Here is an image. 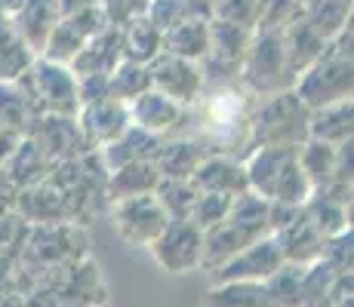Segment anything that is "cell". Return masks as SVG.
<instances>
[{"mask_svg":"<svg viewBox=\"0 0 354 307\" xmlns=\"http://www.w3.org/2000/svg\"><path fill=\"white\" fill-rule=\"evenodd\" d=\"M197 145L203 151H228L253 139V108L250 95L237 86H213L192 101Z\"/></svg>","mask_w":354,"mask_h":307,"instance_id":"6da1fadb","label":"cell"},{"mask_svg":"<svg viewBox=\"0 0 354 307\" xmlns=\"http://www.w3.org/2000/svg\"><path fill=\"white\" fill-rule=\"evenodd\" d=\"M308 117L311 111L302 99L296 92H283L253 111V141L259 148H299V141L308 139Z\"/></svg>","mask_w":354,"mask_h":307,"instance_id":"7a4b0ae2","label":"cell"},{"mask_svg":"<svg viewBox=\"0 0 354 307\" xmlns=\"http://www.w3.org/2000/svg\"><path fill=\"white\" fill-rule=\"evenodd\" d=\"M296 95L308 111L351 99V52H326L296 80Z\"/></svg>","mask_w":354,"mask_h":307,"instance_id":"3957f363","label":"cell"},{"mask_svg":"<svg viewBox=\"0 0 354 307\" xmlns=\"http://www.w3.org/2000/svg\"><path fill=\"white\" fill-rule=\"evenodd\" d=\"M148 249L167 274H192L203 264V230L194 221H169Z\"/></svg>","mask_w":354,"mask_h":307,"instance_id":"277c9868","label":"cell"},{"mask_svg":"<svg viewBox=\"0 0 354 307\" xmlns=\"http://www.w3.org/2000/svg\"><path fill=\"white\" fill-rule=\"evenodd\" d=\"M283 264V252L274 234L259 237L256 243H250L247 249H241L237 255H231L225 264L209 270L213 283H234V279H250V283H265L277 268Z\"/></svg>","mask_w":354,"mask_h":307,"instance_id":"5b68a950","label":"cell"},{"mask_svg":"<svg viewBox=\"0 0 354 307\" xmlns=\"http://www.w3.org/2000/svg\"><path fill=\"white\" fill-rule=\"evenodd\" d=\"M114 224L118 234L133 246H151V240L169 224V215L163 212L154 194H139V197H124L114 200Z\"/></svg>","mask_w":354,"mask_h":307,"instance_id":"8992f818","label":"cell"},{"mask_svg":"<svg viewBox=\"0 0 354 307\" xmlns=\"http://www.w3.org/2000/svg\"><path fill=\"white\" fill-rule=\"evenodd\" d=\"M148 77H151V90L163 92L167 99H173L176 105H192V101L201 95L203 90V74L194 61L169 56V52H160V56L151 59L148 65Z\"/></svg>","mask_w":354,"mask_h":307,"instance_id":"52a82bcc","label":"cell"},{"mask_svg":"<svg viewBox=\"0 0 354 307\" xmlns=\"http://www.w3.org/2000/svg\"><path fill=\"white\" fill-rule=\"evenodd\" d=\"M80 135H84L90 145H111L129 129V108L127 101H118L111 95L96 101H86L84 111H80Z\"/></svg>","mask_w":354,"mask_h":307,"instance_id":"ba28073f","label":"cell"},{"mask_svg":"<svg viewBox=\"0 0 354 307\" xmlns=\"http://www.w3.org/2000/svg\"><path fill=\"white\" fill-rule=\"evenodd\" d=\"M34 83H37V92L44 99V105L50 108L53 114H62V117H77V77L68 71L65 65H56V61L44 59L37 68H34Z\"/></svg>","mask_w":354,"mask_h":307,"instance_id":"9c48e42d","label":"cell"},{"mask_svg":"<svg viewBox=\"0 0 354 307\" xmlns=\"http://www.w3.org/2000/svg\"><path fill=\"white\" fill-rule=\"evenodd\" d=\"M287 43L277 34H262L256 43L247 46V83L259 92H268L277 86L281 74H287Z\"/></svg>","mask_w":354,"mask_h":307,"instance_id":"30bf717a","label":"cell"},{"mask_svg":"<svg viewBox=\"0 0 354 307\" xmlns=\"http://www.w3.org/2000/svg\"><path fill=\"white\" fill-rule=\"evenodd\" d=\"M129 123L151 135H163L169 129H176L185 117V108L176 105L173 99H167L163 92L158 90H145L139 99L129 101Z\"/></svg>","mask_w":354,"mask_h":307,"instance_id":"8fae6325","label":"cell"},{"mask_svg":"<svg viewBox=\"0 0 354 307\" xmlns=\"http://www.w3.org/2000/svg\"><path fill=\"white\" fill-rule=\"evenodd\" d=\"M277 243H281V252H283V261L290 264H311L324 255V243L326 237L321 230L311 224V218L299 209V215L292 218L287 228L277 230Z\"/></svg>","mask_w":354,"mask_h":307,"instance_id":"7c38bea8","label":"cell"},{"mask_svg":"<svg viewBox=\"0 0 354 307\" xmlns=\"http://www.w3.org/2000/svg\"><path fill=\"white\" fill-rule=\"evenodd\" d=\"M194 188L197 190H213V194H243V190H250L247 184V169L241 166V163H234L231 157H203L201 166L194 169L192 175Z\"/></svg>","mask_w":354,"mask_h":307,"instance_id":"4fadbf2b","label":"cell"},{"mask_svg":"<svg viewBox=\"0 0 354 307\" xmlns=\"http://www.w3.org/2000/svg\"><path fill=\"white\" fill-rule=\"evenodd\" d=\"M120 59H124L120 56V31L105 28L93 40H86L84 50L71 59V68H74L71 74L74 77H86V74H111Z\"/></svg>","mask_w":354,"mask_h":307,"instance_id":"5bb4252c","label":"cell"},{"mask_svg":"<svg viewBox=\"0 0 354 307\" xmlns=\"http://www.w3.org/2000/svg\"><path fill=\"white\" fill-rule=\"evenodd\" d=\"M56 22H59L56 0H22L19 12L12 16V25H16V31L22 34L31 50H44L46 37H50Z\"/></svg>","mask_w":354,"mask_h":307,"instance_id":"9a60e30c","label":"cell"},{"mask_svg":"<svg viewBox=\"0 0 354 307\" xmlns=\"http://www.w3.org/2000/svg\"><path fill=\"white\" fill-rule=\"evenodd\" d=\"M207 157L197 141L192 139H179V141H169V145L158 148V154H154V169L160 172V179H188L192 181L194 169L201 166V160Z\"/></svg>","mask_w":354,"mask_h":307,"instance_id":"2e32d148","label":"cell"},{"mask_svg":"<svg viewBox=\"0 0 354 307\" xmlns=\"http://www.w3.org/2000/svg\"><path fill=\"white\" fill-rule=\"evenodd\" d=\"M163 52L197 61L209 52V25L201 19H182L169 31H163Z\"/></svg>","mask_w":354,"mask_h":307,"instance_id":"e0dca14e","label":"cell"},{"mask_svg":"<svg viewBox=\"0 0 354 307\" xmlns=\"http://www.w3.org/2000/svg\"><path fill=\"white\" fill-rule=\"evenodd\" d=\"M201 307H277L271 301L265 283L234 279V283H213Z\"/></svg>","mask_w":354,"mask_h":307,"instance_id":"ac0fdd59","label":"cell"},{"mask_svg":"<svg viewBox=\"0 0 354 307\" xmlns=\"http://www.w3.org/2000/svg\"><path fill=\"white\" fill-rule=\"evenodd\" d=\"M160 181V172L154 169L151 160H133L124 163L111 172V181H108V194L111 200H124V197H139V194H154Z\"/></svg>","mask_w":354,"mask_h":307,"instance_id":"d6986e66","label":"cell"},{"mask_svg":"<svg viewBox=\"0 0 354 307\" xmlns=\"http://www.w3.org/2000/svg\"><path fill=\"white\" fill-rule=\"evenodd\" d=\"M163 52V31H158L145 16L133 19L129 25L120 28V56L129 61H142L148 65L154 56Z\"/></svg>","mask_w":354,"mask_h":307,"instance_id":"ffe728a7","label":"cell"},{"mask_svg":"<svg viewBox=\"0 0 354 307\" xmlns=\"http://www.w3.org/2000/svg\"><path fill=\"white\" fill-rule=\"evenodd\" d=\"M308 135L326 145H342L351 139V99L317 108L308 117Z\"/></svg>","mask_w":354,"mask_h":307,"instance_id":"44dd1931","label":"cell"},{"mask_svg":"<svg viewBox=\"0 0 354 307\" xmlns=\"http://www.w3.org/2000/svg\"><path fill=\"white\" fill-rule=\"evenodd\" d=\"M154 197H158V203L163 206V212L169 215V221H192L194 203L201 197V190L188 179H160L158 188H154Z\"/></svg>","mask_w":354,"mask_h":307,"instance_id":"7402d4cb","label":"cell"},{"mask_svg":"<svg viewBox=\"0 0 354 307\" xmlns=\"http://www.w3.org/2000/svg\"><path fill=\"white\" fill-rule=\"evenodd\" d=\"M145 90H151V77H148V65H142V61L120 59L114 65V71L108 74V95L118 101H127L129 105Z\"/></svg>","mask_w":354,"mask_h":307,"instance_id":"603a6c76","label":"cell"},{"mask_svg":"<svg viewBox=\"0 0 354 307\" xmlns=\"http://www.w3.org/2000/svg\"><path fill=\"white\" fill-rule=\"evenodd\" d=\"M302 277H305V264L283 261L274 274L265 279L271 301L277 307H299V301H302Z\"/></svg>","mask_w":354,"mask_h":307,"instance_id":"cb8c5ba5","label":"cell"},{"mask_svg":"<svg viewBox=\"0 0 354 307\" xmlns=\"http://www.w3.org/2000/svg\"><path fill=\"white\" fill-rule=\"evenodd\" d=\"M250 46V31L243 25L231 22H213L209 25V50L222 59H241L247 56Z\"/></svg>","mask_w":354,"mask_h":307,"instance_id":"d4e9b609","label":"cell"},{"mask_svg":"<svg viewBox=\"0 0 354 307\" xmlns=\"http://www.w3.org/2000/svg\"><path fill=\"white\" fill-rule=\"evenodd\" d=\"M231 200H234L231 194H213V190H201V197H197V203H194L192 221H194L201 230L216 228V224H219L222 218L228 215Z\"/></svg>","mask_w":354,"mask_h":307,"instance_id":"484cf974","label":"cell"},{"mask_svg":"<svg viewBox=\"0 0 354 307\" xmlns=\"http://www.w3.org/2000/svg\"><path fill=\"white\" fill-rule=\"evenodd\" d=\"M25 237V228H22V218L10 215L6 212V206H0V252L6 249V246H19Z\"/></svg>","mask_w":354,"mask_h":307,"instance_id":"4316f807","label":"cell"},{"mask_svg":"<svg viewBox=\"0 0 354 307\" xmlns=\"http://www.w3.org/2000/svg\"><path fill=\"white\" fill-rule=\"evenodd\" d=\"M12 277H16V270H12V261L0 252V292H16V286H12Z\"/></svg>","mask_w":354,"mask_h":307,"instance_id":"83f0119b","label":"cell"},{"mask_svg":"<svg viewBox=\"0 0 354 307\" xmlns=\"http://www.w3.org/2000/svg\"><path fill=\"white\" fill-rule=\"evenodd\" d=\"M99 0H56V6H59V19L62 16H71V12H80V10H86V6H96Z\"/></svg>","mask_w":354,"mask_h":307,"instance_id":"f1b7e54d","label":"cell"},{"mask_svg":"<svg viewBox=\"0 0 354 307\" xmlns=\"http://www.w3.org/2000/svg\"><path fill=\"white\" fill-rule=\"evenodd\" d=\"M0 307H25L22 292H0Z\"/></svg>","mask_w":354,"mask_h":307,"instance_id":"f546056e","label":"cell"}]
</instances>
